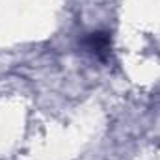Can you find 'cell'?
Masks as SVG:
<instances>
[{"label": "cell", "mask_w": 160, "mask_h": 160, "mask_svg": "<svg viewBox=\"0 0 160 160\" xmlns=\"http://www.w3.org/2000/svg\"><path fill=\"white\" fill-rule=\"evenodd\" d=\"M84 47L97 58L104 60L110 52V36L106 32H91L86 36Z\"/></svg>", "instance_id": "cell-1"}]
</instances>
